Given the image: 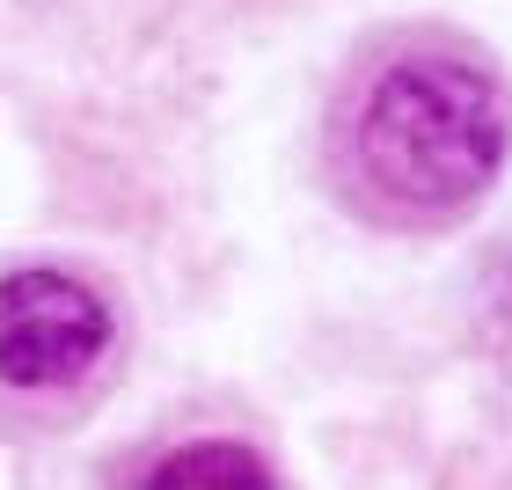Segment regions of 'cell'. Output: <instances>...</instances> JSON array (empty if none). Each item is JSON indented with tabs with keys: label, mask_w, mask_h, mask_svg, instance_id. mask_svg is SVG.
Returning a JSON list of instances; mask_svg holds the SVG:
<instances>
[{
	"label": "cell",
	"mask_w": 512,
	"mask_h": 490,
	"mask_svg": "<svg viewBox=\"0 0 512 490\" xmlns=\"http://www.w3.org/2000/svg\"><path fill=\"white\" fill-rule=\"evenodd\" d=\"M359 169L388 205L447 213L469 205L505 161V96L454 52H410L359 103Z\"/></svg>",
	"instance_id": "1"
},
{
	"label": "cell",
	"mask_w": 512,
	"mask_h": 490,
	"mask_svg": "<svg viewBox=\"0 0 512 490\" xmlns=\"http://www.w3.org/2000/svg\"><path fill=\"white\" fill-rule=\"evenodd\" d=\"M110 337V300L88 278L59 264H22L0 278V388L15 395H66L103 366Z\"/></svg>",
	"instance_id": "2"
},
{
	"label": "cell",
	"mask_w": 512,
	"mask_h": 490,
	"mask_svg": "<svg viewBox=\"0 0 512 490\" xmlns=\"http://www.w3.org/2000/svg\"><path fill=\"white\" fill-rule=\"evenodd\" d=\"M147 490H278V476L242 439H191L147 469Z\"/></svg>",
	"instance_id": "3"
}]
</instances>
